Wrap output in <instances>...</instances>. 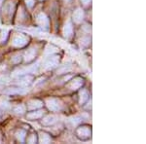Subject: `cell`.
<instances>
[{"label": "cell", "mask_w": 146, "mask_h": 144, "mask_svg": "<svg viewBox=\"0 0 146 144\" xmlns=\"http://www.w3.org/2000/svg\"><path fill=\"white\" fill-rule=\"evenodd\" d=\"M76 133L79 138L87 139L91 136V129L88 127H81L76 131Z\"/></svg>", "instance_id": "6da1fadb"}, {"label": "cell", "mask_w": 146, "mask_h": 144, "mask_svg": "<svg viewBox=\"0 0 146 144\" xmlns=\"http://www.w3.org/2000/svg\"><path fill=\"white\" fill-rule=\"evenodd\" d=\"M27 38L23 34H20L18 36H16L14 38V41H13V45L15 47H23L25 45H27Z\"/></svg>", "instance_id": "7a4b0ae2"}, {"label": "cell", "mask_w": 146, "mask_h": 144, "mask_svg": "<svg viewBox=\"0 0 146 144\" xmlns=\"http://www.w3.org/2000/svg\"><path fill=\"white\" fill-rule=\"evenodd\" d=\"M47 106L51 111H58L60 109V101L56 98H50L47 100Z\"/></svg>", "instance_id": "3957f363"}, {"label": "cell", "mask_w": 146, "mask_h": 144, "mask_svg": "<svg viewBox=\"0 0 146 144\" xmlns=\"http://www.w3.org/2000/svg\"><path fill=\"white\" fill-rule=\"evenodd\" d=\"M58 60H60V58H58V56H52V58H50L45 62V66L44 67H45L46 69H50V68L56 66V64H58Z\"/></svg>", "instance_id": "277c9868"}, {"label": "cell", "mask_w": 146, "mask_h": 144, "mask_svg": "<svg viewBox=\"0 0 146 144\" xmlns=\"http://www.w3.org/2000/svg\"><path fill=\"white\" fill-rule=\"evenodd\" d=\"M42 106V102L40 100H31L28 102V105H27V108L29 110H34V109H37V108H40Z\"/></svg>", "instance_id": "5b68a950"}, {"label": "cell", "mask_w": 146, "mask_h": 144, "mask_svg": "<svg viewBox=\"0 0 146 144\" xmlns=\"http://www.w3.org/2000/svg\"><path fill=\"white\" fill-rule=\"evenodd\" d=\"M83 11L81 10V9H78V10H76L74 12V14H73V20H74L75 23H80L82 20H83Z\"/></svg>", "instance_id": "8992f818"}, {"label": "cell", "mask_w": 146, "mask_h": 144, "mask_svg": "<svg viewBox=\"0 0 146 144\" xmlns=\"http://www.w3.org/2000/svg\"><path fill=\"white\" fill-rule=\"evenodd\" d=\"M43 116V111L39 110V111H34V112H30L27 114V118H29L30 120H36L39 119Z\"/></svg>", "instance_id": "52a82bcc"}, {"label": "cell", "mask_w": 146, "mask_h": 144, "mask_svg": "<svg viewBox=\"0 0 146 144\" xmlns=\"http://www.w3.org/2000/svg\"><path fill=\"white\" fill-rule=\"evenodd\" d=\"M56 117L54 116V115H50V116H47L45 119L42 120V123L45 126H50V125H53L54 123H56Z\"/></svg>", "instance_id": "ba28073f"}, {"label": "cell", "mask_w": 146, "mask_h": 144, "mask_svg": "<svg viewBox=\"0 0 146 144\" xmlns=\"http://www.w3.org/2000/svg\"><path fill=\"white\" fill-rule=\"evenodd\" d=\"M37 21H38V23L41 25V27H48L49 21H48V19L46 18V16L43 15V14H41V15L38 16V20Z\"/></svg>", "instance_id": "9c48e42d"}, {"label": "cell", "mask_w": 146, "mask_h": 144, "mask_svg": "<svg viewBox=\"0 0 146 144\" xmlns=\"http://www.w3.org/2000/svg\"><path fill=\"white\" fill-rule=\"evenodd\" d=\"M63 32H64V35H65L66 37L70 36V35L72 34V25H71V23H66V25H65L64 30H63Z\"/></svg>", "instance_id": "30bf717a"}, {"label": "cell", "mask_w": 146, "mask_h": 144, "mask_svg": "<svg viewBox=\"0 0 146 144\" xmlns=\"http://www.w3.org/2000/svg\"><path fill=\"white\" fill-rule=\"evenodd\" d=\"M82 84H83V81L80 79H76L74 80V81L72 82L71 86H70V88H71L72 90H77L78 88H80V87L82 86Z\"/></svg>", "instance_id": "8fae6325"}, {"label": "cell", "mask_w": 146, "mask_h": 144, "mask_svg": "<svg viewBox=\"0 0 146 144\" xmlns=\"http://www.w3.org/2000/svg\"><path fill=\"white\" fill-rule=\"evenodd\" d=\"M29 80H32V77L31 76H27V77L23 78V79L19 82V84H20L21 86H28V85L31 83V81H29Z\"/></svg>", "instance_id": "7c38bea8"}, {"label": "cell", "mask_w": 146, "mask_h": 144, "mask_svg": "<svg viewBox=\"0 0 146 144\" xmlns=\"http://www.w3.org/2000/svg\"><path fill=\"white\" fill-rule=\"evenodd\" d=\"M87 100H88V92L82 90L80 92V103H84Z\"/></svg>", "instance_id": "4fadbf2b"}, {"label": "cell", "mask_w": 146, "mask_h": 144, "mask_svg": "<svg viewBox=\"0 0 146 144\" xmlns=\"http://www.w3.org/2000/svg\"><path fill=\"white\" fill-rule=\"evenodd\" d=\"M40 141H41V142H43V143L50 142V141H51L50 135H49V134H47V133H42L41 134H40Z\"/></svg>", "instance_id": "5bb4252c"}, {"label": "cell", "mask_w": 146, "mask_h": 144, "mask_svg": "<svg viewBox=\"0 0 146 144\" xmlns=\"http://www.w3.org/2000/svg\"><path fill=\"white\" fill-rule=\"evenodd\" d=\"M25 56H27V60H32V58L35 56V50H34V49H30V50L27 53Z\"/></svg>", "instance_id": "9a60e30c"}, {"label": "cell", "mask_w": 146, "mask_h": 144, "mask_svg": "<svg viewBox=\"0 0 146 144\" xmlns=\"http://www.w3.org/2000/svg\"><path fill=\"white\" fill-rule=\"evenodd\" d=\"M14 110H15V112L18 113V114H23V113L25 111V106L19 105V106H17V107H15V109Z\"/></svg>", "instance_id": "2e32d148"}, {"label": "cell", "mask_w": 146, "mask_h": 144, "mask_svg": "<svg viewBox=\"0 0 146 144\" xmlns=\"http://www.w3.org/2000/svg\"><path fill=\"white\" fill-rule=\"evenodd\" d=\"M9 94H23L25 93V91H23V89H18V88H14V89H11L8 91Z\"/></svg>", "instance_id": "e0dca14e"}, {"label": "cell", "mask_w": 146, "mask_h": 144, "mask_svg": "<svg viewBox=\"0 0 146 144\" xmlns=\"http://www.w3.org/2000/svg\"><path fill=\"white\" fill-rule=\"evenodd\" d=\"M35 141H36V137H35L34 134H32L29 138H27V142H29V143H35Z\"/></svg>", "instance_id": "ac0fdd59"}, {"label": "cell", "mask_w": 146, "mask_h": 144, "mask_svg": "<svg viewBox=\"0 0 146 144\" xmlns=\"http://www.w3.org/2000/svg\"><path fill=\"white\" fill-rule=\"evenodd\" d=\"M25 2H27L28 7H32L34 4V0H25Z\"/></svg>", "instance_id": "d6986e66"}, {"label": "cell", "mask_w": 146, "mask_h": 144, "mask_svg": "<svg viewBox=\"0 0 146 144\" xmlns=\"http://www.w3.org/2000/svg\"><path fill=\"white\" fill-rule=\"evenodd\" d=\"M82 2H83L84 4H88V3H90L91 2V0H81Z\"/></svg>", "instance_id": "ffe728a7"}]
</instances>
